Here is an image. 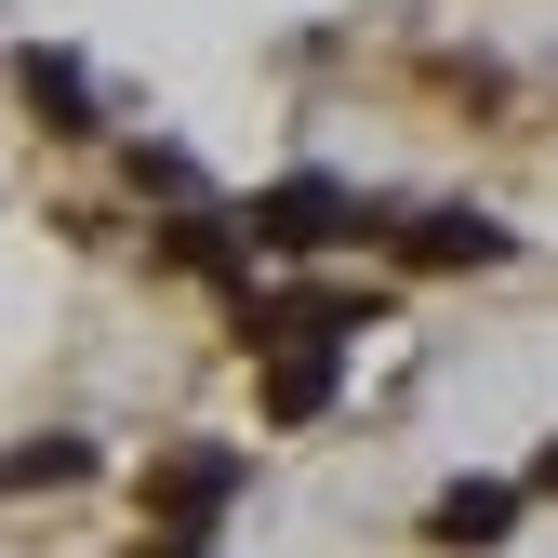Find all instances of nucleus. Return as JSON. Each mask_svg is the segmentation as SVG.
<instances>
[{
	"mask_svg": "<svg viewBox=\"0 0 558 558\" xmlns=\"http://www.w3.org/2000/svg\"><path fill=\"white\" fill-rule=\"evenodd\" d=\"M360 214H345V186H319V173H293V186H266L253 199V240H279V253H319V240H345Z\"/></svg>",
	"mask_w": 558,
	"mask_h": 558,
	"instance_id": "nucleus-1",
	"label": "nucleus"
},
{
	"mask_svg": "<svg viewBox=\"0 0 558 558\" xmlns=\"http://www.w3.org/2000/svg\"><path fill=\"white\" fill-rule=\"evenodd\" d=\"M240 493V452H160L147 465V519H214Z\"/></svg>",
	"mask_w": 558,
	"mask_h": 558,
	"instance_id": "nucleus-2",
	"label": "nucleus"
},
{
	"mask_svg": "<svg viewBox=\"0 0 558 558\" xmlns=\"http://www.w3.org/2000/svg\"><path fill=\"white\" fill-rule=\"evenodd\" d=\"M266 412L279 426H319L332 412V345H266Z\"/></svg>",
	"mask_w": 558,
	"mask_h": 558,
	"instance_id": "nucleus-3",
	"label": "nucleus"
},
{
	"mask_svg": "<svg viewBox=\"0 0 558 558\" xmlns=\"http://www.w3.org/2000/svg\"><path fill=\"white\" fill-rule=\"evenodd\" d=\"M412 240V266H493L506 253V227H478V214H426V227H399Z\"/></svg>",
	"mask_w": 558,
	"mask_h": 558,
	"instance_id": "nucleus-4",
	"label": "nucleus"
},
{
	"mask_svg": "<svg viewBox=\"0 0 558 558\" xmlns=\"http://www.w3.org/2000/svg\"><path fill=\"white\" fill-rule=\"evenodd\" d=\"M426 532H439V545H506V493H493V478H465V493H439Z\"/></svg>",
	"mask_w": 558,
	"mask_h": 558,
	"instance_id": "nucleus-5",
	"label": "nucleus"
},
{
	"mask_svg": "<svg viewBox=\"0 0 558 558\" xmlns=\"http://www.w3.org/2000/svg\"><path fill=\"white\" fill-rule=\"evenodd\" d=\"M27 94H40V120L53 133H81L94 107H81V66H66V53H27Z\"/></svg>",
	"mask_w": 558,
	"mask_h": 558,
	"instance_id": "nucleus-6",
	"label": "nucleus"
},
{
	"mask_svg": "<svg viewBox=\"0 0 558 558\" xmlns=\"http://www.w3.org/2000/svg\"><path fill=\"white\" fill-rule=\"evenodd\" d=\"M532 478H545V493H558V439H545V465H532Z\"/></svg>",
	"mask_w": 558,
	"mask_h": 558,
	"instance_id": "nucleus-7",
	"label": "nucleus"
}]
</instances>
